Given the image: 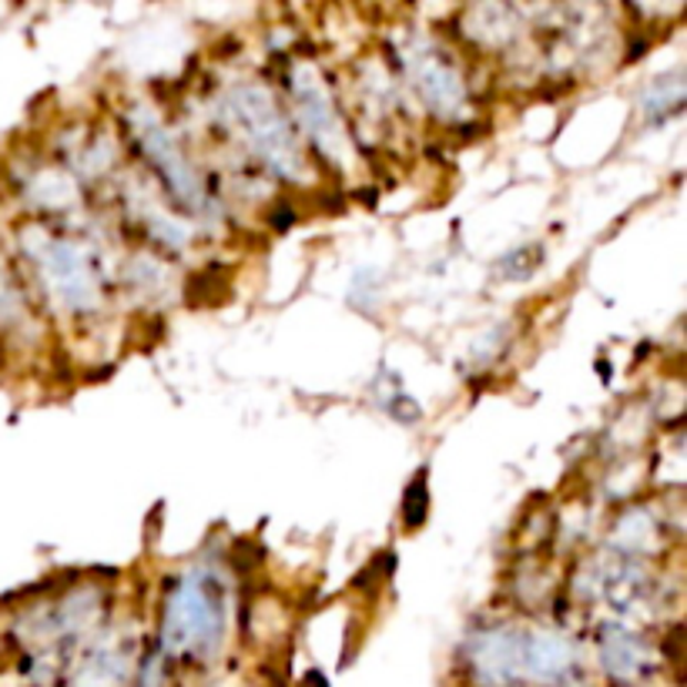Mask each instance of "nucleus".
<instances>
[{
	"mask_svg": "<svg viewBox=\"0 0 687 687\" xmlns=\"http://www.w3.org/2000/svg\"><path fill=\"white\" fill-rule=\"evenodd\" d=\"M426 510H429V490H426V470H419L403 497V527L419 530L426 523Z\"/></svg>",
	"mask_w": 687,
	"mask_h": 687,
	"instance_id": "f257e3e1",
	"label": "nucleus"
}]
</instances>
